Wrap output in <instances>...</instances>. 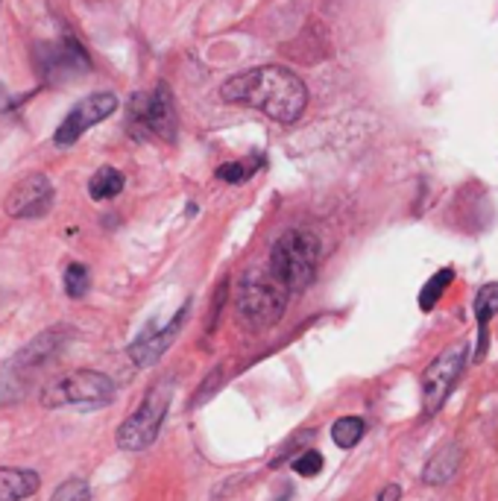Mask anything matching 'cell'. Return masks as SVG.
<instances>
[{
	"label": "cell",
	"mask_w": 498,
	"mask_h": 501,
	"mask_svg": "<svg viewBox=\"0 0 498 501\" xmlns=\"http://www.w3.org/2000/svg\"><path fill=\"white\" fill-rule=\"evenodd\" d=\"M220 97L235 106L258 109L279 123H293L308 106V89L293 71L279 65L249 68L223 82Z\"/></svg>",
	"instance_id": "obj_1"
},
{
	"label": "cell",
	"mask_w": 498,
	"mask_h": 501,
	"mask_svg": "<svg viewBox=\"0 0 498 501\" xmlns=\"http://www.w3.org/2000/svg\"><path fill=\"white\" fill-rule=\"evenodd\" d=\"M71 325H53L44 329L42 334H35L33 341L18 349L4 367H0V405H15L27 396V387L44 367H50L53 361L65 352V346L71 343Z\"/></svg>",
	"instance_id": "obj_2"
},
{
	"label": "cell",
	"mask_w": 498,
	"mask_h": 501,
	"mask_svg": "<svg viewBox=\"0 0 498 501\" xmlns=\"http://www.w3.org/2000/svg\"><path fill=\"white\" fill-rule=\"evenodd\" d=\"M320 267V241L305 229L284 232L270 249V273L284 284L288 294H299L314 282Z\"/></svg>",
	"instance_id": "obj_3"
},
{
	"label": "cell",
	"mask_w": 498,
	"mask_h": 501,
	"mask_svg": "<svg viewBox=\"0 0 498 501\" xmlns=\"http://www.w3.org/2000/svg\"><path fill=\"white\" fill-rule=\"evenodd\" d=\"M284 308H288V291L270 270H253L244 275L238 291V323L246 332L273 329Z\"/></svg>",
	"instance_id": "obj_4"
},
{
	"label": "cell",
	"mask_w": 498,
	"mask_h": 501,
	"mask_svg": "<svg viewBox=\"0 0 498 501\" xmlns=\"http://www.w3.org/2000/svg\"><path fill=\"white\" fill-rule=\"evenodd\" d=\"M118 387L109 379L106 372L97 370H73L68 375H62L59 381L44 384V390L39 396L42 408H89V410H100L111 405Z\"/></svg>",
	"instance_id": "obj_5"
},
{
	"label": "cell",
	"mask_w": 498,
	"mask_h": 501,
	"mask_svg": "<svg viewBox=\"0 0 498 501\" xmlns=\"http://www.w3.org/2000/svg\"><path fill=\"white\" fill-rule=\"evenodd\" d=\"M170 399H173V379H161L149 387V393L144 396L139 410L118 429V446L123 452H144L147 446L156 443V437L168 417Z\"/></svg>",
	"instance_id": "obj_6"
},
{
	"label": "cell",
	"mask_w": 498,
	"mask_h": 501,
	"mask_svg": "<svg viewBox=\"0 0 498 501\" xmlns=\"http://www.w3.org/2000/svg\"><path fill=\"white\" fill-rule=\"evenodd\" d=\"M129 130L144 138L153 135L161 141L177 138V106L165 82H158L153 92H139L129 103Z\"/></svg>",
	"instance_id": "obj_7"
},
{
	"label": "cell",
	"mask_w": 498,
	"mask_h": 501,
	"mask_svg": "<svg viewBox=\"0 0 498 501\" xmlns=\"http://www.w3.org/2000/svg\"><path fill=\"white\" fill-rule=\"evenodd\" d=\"M464 367H466V346L457 343L434 358L428 370L422 372V408H426L428 417H434L445 405V399L452 396L455 381L460 379Z\"/></svg>",
	"instance_id": "obj_8"
},
{
	"label": "cell",
	"mask_w": 498,
	"mask_h": 501,
	"mask_svg": "<svg viewBox=\"0 0 498 501\" xmlns=\"http://www.w3.org/2000/svg\"><path fill=\"white\" fill-rule=\"evenodd\" d=\"M115 109H118V97L111 94V92L89 94V97L80 100V103L68 111L65 120L59 123L53 141L59 147H73L85 132L94 127V123H103L109 115H115Z\"/></svg>",
	"instance_id": "obj_9"
},
{
	"label": "cell",
	"mask_w": 498,
	"mask_h": 501,
	"mask_svg": "<svg viewBox=\"0 0 498 501\" xmlns=\"http://www.w3.org/2000/svg\"><path fill=\"white\" fill-rule=\"evenodd\" d=\"M50 206H53V185L44 173H30L21 182L12 185V191L6 194V215L15 220H35L44 217Z\"/></svg>",
	"instance_id": "obj_10"
},
{
	"label": "cell",
	"mask_w": 498,
	"mask_h": 501,
	"mask_svg": "<svg viewBox=\"0 0 498 501\" xmlns=\"http://www.w3.org/2000/svg\"><path fill=\"white\" fill-rule=\"evenodd\" d=\"M191 311V303H185L177 314H173V320L165 325V329H156V323H149L147 329L141 332V337L129 346V358L135 361V367H153L161 361V355L168 352L170 343L177 341V334L182 332L185 325V317H188Z\"/></svg>",
	"instance_id": "obj_11"
},
{
	"label": "cell",
	"mask_w": 498,
	"mask_h": 501,
	"mask_svg": "<svg viewBox=\"0 0 498 501\" xmlns=\"http://www.w3.org/2000/svg\"><path fill=\"white\" fill-rule=\"evenodd\" d=\"M39 490H42L39 472L15 469V467L0 469V501H21V498L35 496Z\"/></svg>",
	"instance_id": "obj_12"
},
{
	"label": "cell",
	"mask_w": 498,
	"mask_h": 501,
	"mask_svg": "<svg viewBox=\"0 0 498 501\" xmlns=\"http://www.w3.org/2000/svg\"><path fill=\"white\" fill-rule=\"evenodd\" d=\"M460 469V446L457 443H445L443 448L431 455V460L422 469V481L437 487V484H448Z\"/></svg>",
	"instance_id": "obj_13"
},
{
	"label": "cell",
	"mask_w": 498,
	"mask_h": 501,
	"mask_svg": "<svg viewBox=\"0 0 498 501\" xmlns=\"http://www.w3.org/2000/svg\"><path fill=\"white\" fill-rule=\"evenodd\" d=\"M498 314V282L484 284L478 296H475V317H478V349H475V361L484 358L487 352V325Z\"/></svg>",
	"instance_id": "obj_14"
},
{
	"label": "cell",
	"mask_w": 498,
	"mask_h": 501,
	"mask_svg": "<svg viewBox=\"0 0 498 501\" xmlns=\"http://www.w3.org/2000/svg\"><path fill=\"white\" fill-rule=\"evenodd\" d=\"M123 173L115 170V168H100L91 182H89V194L91 199H111V197H118L123 191Z\"/></svg>",
	"instance_id": "obj_15"
},
{
	"label": "cell",
	"mask_w": 498,
	"mask_h": 501,
	"mask_svg": "<svg viewBox=\"0 0 498 501\" xmlns=\"http://www.w3.org/2000/svg\"><path fill=\"white\" fill-rule=\"evenodd\" d=\"M360 437H364V419L360 417H343L331 425V440L338 443L340 448H352L360 443Z\"/></svg>",
	"instance_id": "obj_16"
},
{
	"label": "cell",
	"mask_w": 498,
	"mask_h": 501,
	"mask_svg": "<svg viewBox=\"0 0 498 501\" xmlns=\"http://www.w3.org/2000/svg\"><path fill=\"white\" fill-rule=\"evenodd\" d=\"M455 282V270L452 267H443L437 275H431L428 284L422 287V294H419V308L422 311H431L434 305H437V299L445 294V287Z\"/></svg>",
	"instance_id": "obj_17"
},
{
	"label": "cell",
	"mask_w": 498,
	"mask_h": 501,
	"mask_svg": "<svg viewBox=\"0 0 498 501\" xmlns=\"http://www.w3.org/2000/svg\"><path fill=\"white\" fill-rule=\"evenodd\" d=\"M91 287V275H89V267L80 265V261H73V265H68L65 270V294L71 299H82L85 294H89Z\"/></svg>",
	"instance_id": "obj_18"
},
{
	"label": "cell",
	"mask_w": 498,
	"mask_h": 501,
	"mask_svg": "<svg viewBox=\"0 0 498 501\" xmlns=\"http://www.w3.org/2000/svg\"><path fill=\"white\" fill-rule=\"evenodd\" d=\"M50 501H91V487L85 478H68L56 487Z\"/></svg>",
	"instance_id": "obj_19"
},
{
	"label": "cell",
	"mask_w": 498,
	"mask_h": 501,
	"mask_svg": "<svg viewBox=\"0 0 498 501\" xmlns=\"http://www.w3.org/2000/svg\"><path fill=\"white\" fill-rule=\"evenodd\" d=\"M293 472L302 475V478H314V475L322 472V455L314 452V448H311V452H302L293 460Z\"/></svg>",
	"instance_id": "obj_20"
},
{
	"label": "cell",
	"mask_w": 498,
	"mask_h": 501,
	"mask_svg": "<svg viewBox=\"0 0 498 501\" xmlns=\"http://www.w3.org/2000/svg\"><path fill=\"white\" fill-rule=\"evenodd\" d=\"M249 177V170L241 165V161H229V165H220L217 168V179L223 182H232V185H238Z\"/></svg>",
	"instance_id": "obj_21"
},
{
	"label": "cell",
	"mask_w": 498,
	"mask_h": 501,
	"mask_svg": "<svg viewBox=\"0 0 498 501\" xmlns=\"http://www.w3.org/2000/svg\"><path fill=\"white\" fill-rule=\"evenodd\" d=\"M220 379H223V370H215V372H208L206 375V381H203V390H199L196 396H194V408H199L203 402H208V396L217 390L220 387Z\"/></svg>",
	"instance_id": "obj_22"
},
{
	"label": "cell",
	"mask_w": 498,
	"mask_h": 501,
	"mask_svg": "<svg viewBox=\"0 0 498 501\" xmlns=\"http://www.w3.org/2000/svg\"><path fill=\"white\" fill-rule=\"evenodd\" d=\"M398 498H402V487H398V484L384 487V490L378 493V501H398Z\"/></svg>",
	"instance_id": "obj_23"
}]
</instances>
